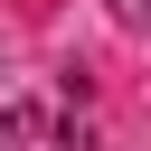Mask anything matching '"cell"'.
<instances>
[{
    "instance_id": "cell-1",
    "label": "cell",
    "mask_w": 151,
    "mask_h": 151,
    "mask_svg": "<svg viewBox=\"0 0 151 151\" xmlns=\"http://www.w3.org/2000/svg\"><path fill=\"white\" fill-rule=\"evenodd\" d=\"M0 151H94L66 113H47V104H9L0 113Z\"/></svg>"
},
{
    "instance_id": "cell-2",
    "label": "cell",
    "mask_w": 151,
    "mask_h": 151,
    "mask_svg": "<svg viewBox=\"0 0 151 151\" xmlns=\"http://www.w3.org/2000/svg\"><path fill=\"white\" fill-rule=\"evenodd\" d=\"M113 19H123V28H132V19H142V0H113Z\"/></svg>"
}]
</instances>
